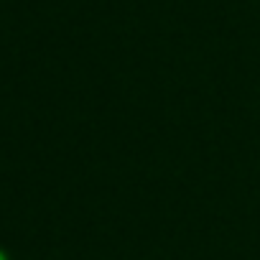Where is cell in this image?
Masks as SVG:
<instances>
[{"label": "cell", "mask_w": 260, "mask_h": 260, "mask_svg": "<svg viewBox=\"0 0 260 260\" xmlns=\"http://www.w3.org/2000/svg\"><path fill=\"white\" fill-rule=\"evenodd\" d=\"M0 260H8V257H6V255H3V252H0Z\"/></svg>", "instance_id": "6da1fadb"}]
</instances>
